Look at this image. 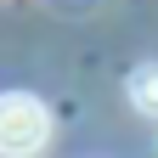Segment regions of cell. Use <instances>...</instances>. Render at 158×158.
<instances>
[{
    "instance_id": "1",
    "label": "cell",
    "mask_w": 158,
    "mask_h": 158,
    "mask_svg": "<svg viewBox=\"0 0 158 158\" xmlns=\"http://www.w3.org/2000/svg\"><path fill=\"white\" fill-rule=\"evenodd\" d=\"M51 141V113L40 96L28 90H6L0 96V158H34Z\"/></svg>"
},
{
    "instance_id": "2",
    "label": "cell",
    "mask_w": 158,
    "mask_h": 158,
    "mask_svg": "<svg viewBox=\"0 0 158 158\" xmlns=\"http://www.w3.org/2000/svg\"><path fill=\"white\" fill-rule=\"evenodd\" d=\"M130 107L135 113H147V118H158V62H141V68H130Z\"/></svg>"
}]
</instances>
